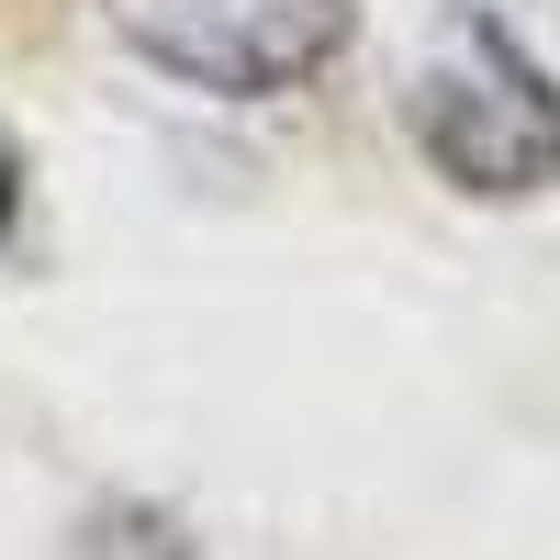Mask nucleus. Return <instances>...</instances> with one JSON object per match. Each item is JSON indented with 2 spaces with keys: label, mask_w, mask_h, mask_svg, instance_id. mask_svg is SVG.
Here are the masks:
<instances>
[{
  "label": "nucleus",
  "mask_w": 560,
  "mask_h": 560,
  "mask_svg": "<svg viewBox=\"0 0 560 560\" xmlns=\"http://www.w3.org/2000/svg\"><path fill=\"white\" fill-rule=\"evenodd\" d=\"M68 560H191V538H179L158 504H102V516L79 527V549Z\"/></svg>",
  "instance_id": "7ed1b4c3"
},
{
  "label": "nucleus",
  "mask_w": 560,
  "mask_h": 560,
  "mask_svg": "<svg viewBox=\"0 0 560 560\" xmlns=\"http://www.w3.org/2000/svg\"><path fill=\"white\" fill-rule=\"evenodd\" d=\"M12 213H23V147L0 135V236H12Z\"/></svg>",
  "instance_id": "39448f33"
},
{
  "label": "nucleus",
  "mask_w": 560,
  "mask_h": 560,
  "mask_svg": "<svg viewBox=\"0 0 560 560\" xmlns=\"http://www.w3.org/2000/svg\"><path fill=\"white\" fill-rule=\"evenodd\" d=\"M102 12L147 68L213 102H280L359 34V0H102Z\"/></svg>",
  "instance_id": "f03ea898"
},
{
  "label": "nucleus",
  "mask_w": 560,
  "mask_h": 560,
  "mask_svg": "<svg viewBox=\"0 0 560 560\" xmlns=\"http://www.w3.org/2000/svg\"><path fill=\"white\" fill-rule=\"evenodd\" d=\"M68 23V0H0V57H23V45H45Z\"/></svg>",
  "instance_id": "20e7f679"
},
{
  "label": "nucleus",
  "mask_w": 560,
  "mask_h": 560,
  "mask_svg": "<svg viewBox=\"0 0 560 560\" xmlns=\"http://www.w3.org/2000/svg\"><path fill=\"white\" fill-rule=\"evenodd\" d=\"M404 124H415V147H427V168L459 179V191L516 202V191H549L560 179V90L493 12L448 23V45L404 90Z\"/></svg>",
  "instance_id": "f257e3e1"
}]
</instances>
